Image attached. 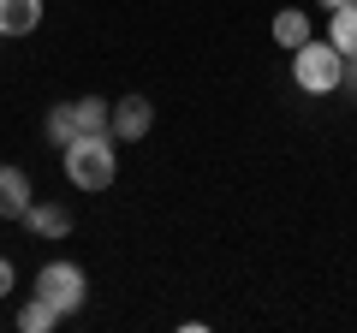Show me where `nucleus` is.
I'll use <instances>...</instances> for the list:
<instances>
[{
	"mask_svg": "<svg viewBox=\"0 0 357 333\" xmlns=\"http://www.w3.org/2000/svg\"><path fill=\"white\" fill-rule=\"evenodd\" d=\"M60 161H66V179L77 191H107L119 179V137L114 131H84L77 143L60 149Z\"/></svg>",
	"mask_w": 357,
	"mask_h": 333,
	"instance_id": "obj_1",
	"label": "nucleus"
},
{
	"mask_svg": "<svg viewBox=\"0 0 357 333\" xmlns=\"http://www.w3.org/2000/svg\"><path fill=\"white\" fill-rule=\"evenodd\" d=\"M292 77H298V90H304V95H333V90H340V77H345V54L333 48V42L310 36L304 48H292Z\"/></svg>",
	"mask_w": 357,
	"mask_h": 333,
	"instance_id": "obj_2",
	"label": "nucleus"
},
{
	"mask_svg": "<svg viewBox=\"0 0 357 333\" xmlns=\"http://www.w3.org/2000/svg\"><path fill=\"white\" fill-rule=\"evenodd\" d=\"M36 297H48V304L60 309V321H66V316H77V309H84L89 280H84V268H77V262L54 256V262H42V274H36Z\"/></svg>",
	"mask_w": 357,
	"mask_h": 333,
	"instance_id": "obj_3",
	"label": "nucleus"
},
{
	"mask_svg": "<svg viewBox=\"0 0 357 333\" xmlns=\"http://www.w3.org/2000/svg\"><path fill=\"white\" fill-rule=\"evenodd\" d=\"M149 125H155V107H149V95H119V102H114V114H107V131H114L119 143H137V137H149Z\"/></svg>",
	"mask_w": 357,
	"mask_h": 333,
	"instance_id": "obj_4",
	"label": "nucleus"
},
{
	"mask_svg": "<svg viewBox=\"0 0 357 333\" xmlns=\"http://www.w3.org/2000/svg\"><path fill=\"white\" fill-rule=\"evenodd\" d=\"M36 191H30V173L24 166H0V220H24Z\"/></svg>",
	"mask_w": 357,
	"mask_h": 333,
	"instance_id": "obj_5",
	"label": "nucleus"
},
{
	"mask_svg": "<svg viewBox=\"0 0 357 333\" xmlns=\"http://www.w3.org/2000/svg\"><path fill=\"white\" fill-rule=\"evenodd\" d=\"M24 226L36 232V238H66V232H72V208L66 203H30V215H24Z\"/></svg>",
	"mask_w": 357,
	"mask_h": 333,
	"instance_id": "obj_6",
	"label": "nucleus"
},
{
	"mask_svg": "<svg viewBox=\"0 0 357 333\" xmlns=\"http://www.w3.org/2000/svg\"><path fill=\"white\" fill-rule=\"evenodd\" d=\"M42 24V0H0V36H30Z\"/></svg>",
	"mask_w": 357,
	"mask_h": 333,
	"instance_id": "obj_7",
	"label": "nucleus"
},
{
	"mask_svg": "<svg viewBox=\"0 0 357 333\" xmlns=\"http://www.w3.org/2000/svg\"><path fill=\"white\" fill-rule=\"evenodd\" d=\"M42 131H48V143H54V149H66V143H77V137H84V125H77V107H72V102L48 107V119H42Z\"/></svg>",
	"mask_w": 357,
	"mask_h": 333,
	"instance_id": "obj_8",
	"label": "nucleus"
},
{
	"mask_svg": "<svg viewBox=\"0 0 357 333\" xmlns=\"http://www.w3.org/2000/svg\"><path fill=\"white\" fill-rule=\"evenodd\" d=\"M328 42L345 54V60H357V6H333L328 13Z\"/></svg>",
	"mask_w": 357,
	"mask_h": 333,
	"instance_id": "obj_9",
	"label": "nucleus"
},
{
	"mask_svg": "<svg viewBox=\"0 0 357 333\" xmlns=\"http://www.w3.org/2000/svg\"><path fill=\"white\" fill-rule=\"evenodd\" d=\"M274 42H280V48H304L310 42V13H298V6L274 13Z\"/></svg>",
	"mask_w": 357,
	"mask_h": 333,
	"instance_id": "obj_10",
	"label": "nucleus"
},
{
	"mask_svg": "<svg viewBox=\"0 0 357 333\" xmlns=\"http://www.w3.org/2000/svg\"><path fill=\"white\" fill-rule=\"evenodd\" d=\"M48 327H60V309H54L48 297H30V304L18 309V333H48Z\"/></svg>",
	"mask_w": 357,
	"mask_h": 333,
	"instance_id": "obj_11",
	"label": "nucleus"
},
{
	"mask_svg": "<svg viewBox=\"0 0 357 333\" xmlns=\"http://www.w3.org/2000/svg\"><path fill=\"white\" fill-rule=\"evenodd\" d=\"M72 107H77V125H84V131H107L114 102H102V95H84V102H72Z\"/></svg>",
	"mask_w": 357,
	"mask_h": 333,
	"instance_id": "obj_12",
	"label": "nucleus"
},
{
	"mask_svg": "<svg viewBox=\"0 0 357 333\" xmlns=\"http://www.w3.org/2000/svg\"><path fill=\"white\" fill-rule=\"evenodd\" d=\"M13 280H18V274H13V262H6V256H0V297H6V292H13Z\"/></svg>",
	"mask_w": 357,
	"mask_h": 333,
	"instance_id": "obj_13",
	"label": "nucleus"
},
{
	"mask_svg": "<svg viewBox=\"0 0 357 333\" xmlns=\"http://www.w3.org/2000/svg\"><path fill=\"white\" fill-rule=\"evenodd\" d=\"M321 6H328V13H333V6H357V0H321Z\"/></svg>",
	"mask_w": 357,
	"mask_h": 333,
	"instance_id": "obj_14",
	"label": "nucleus"
}]
</instances>
